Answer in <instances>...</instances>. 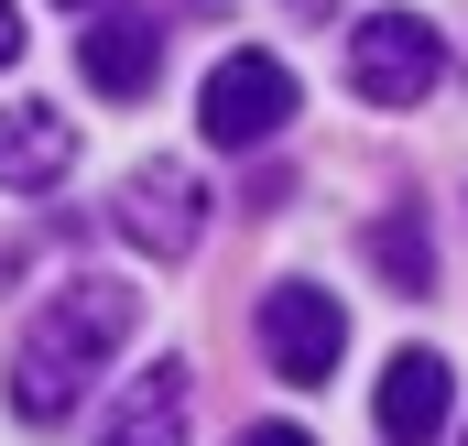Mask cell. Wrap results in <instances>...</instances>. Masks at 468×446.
<instances>
[{
	"mask_svg": "<svg viewBox=\"0 0 468 446\" xmlns=\"http://www.w3.org/2000/svg\"><path fill=\"white\" fill-rule=\"evenodd\" d=\"M131 327H142V294H131V283H110V272L55 283V294L33 305L22 348H11V414H22V425H66L77 392L120 359V337H131Z\"/></svg>",
	"mask_w": 468,
	"mask_h": 446,
	"instance_id": "6da1fadb",
	"label": "cell"
},
{
	"mask_svg": "<svg viewBox=\"0 0 468 446\" xmlns=\"http://www.w3.org/2000/svg\"><path fill=\"white\" fill-rule=\"evenodd\" d=\"M294 110H305V88H294V66H283V55H261V44L218 55V66H207V88H197V131H207L218 153H261Z\"/></svg>",
	"mask_w": 468,
	"mask_h": 446,
	"instance_id": "7a4b0ae2",
	"label": "cell"
},
{
	"mask_svg": "<svg viewBox=\"0 0 468 446\" xmlns=\"http://www.w3.org/2000/svg\"><path fill=\"white\" fill-rule=\"evenodd\" d=\"M436 77H447V44H436L425 11H370V22L349 33V88L370 99V110H425Z\"/></svg>",
	"mask_w": 468,
	"mask_h": 446,
	"instance_id": "3957f363",
	"label": "cell"
},
{
	"mask_svg": "<svg viewBox=\"0 0 468 446\" xmlns=\"http://www.w3.org/2000/svg\"><path fill=\"white\" fill-rule=\"evenodd\" d=\"M338 348H349V316H338L327 283H272V294H261V359H272V381L316 392V381L338 370Z\"/></svg>",
	"mask_w": 468,
	"mask_h": 446,
	"instance_id": "277c9868",
	"label": "cell"
},
{
	"mask_svg": "<svg viewBox=\"0 0 468 446\" xmlns=\"http://www.w3.org/2000/svg\"><path fill=\"white\" fill-rule=\"evenodd\" d=\"M120 239L131 250H153V261H186L197 250V228H207V186L186 175V164H131V186H120Z\"/></svg>",
	"mask_w": 468,
	"mask_h": 446,
	"instance_id": "5b68a950",
	"label": "cell"
},
{
	"mask_svg": "<svg viewBox=\"0 0 468 446\" xmlns=\"http://www.w3.org/2000/svg\"><path fill=\"white\" fill-rule=\"evenodd\" d=\"M447 359L436 348H392L381 359V403H370V425H381V446H436L447 436Z\"/></svg>",
	"mask_w": 468,
	"mask_h": 446,
	"instance_id": "8992f818",
	"label": "cell"
},
{
	"mask_svg": "<svg viewBox=\"0 0 468 446\" xmlns=\"http://www.w3.org/2000/svg\"><path fill=\"white\" fill-rule=\"evenodd\" d=\"M186 414H197V370H186V359H153V370L120 381L99 446H186Z\"/></svg>",
	"mask_w": 468,
	"mask_h": 446,
	"instance_id": "52a82bcc",
	"label": "cell"
},
{
	"mask_svg": "<svg viewBox=\"0 0 468 446\" xmlns=\"http://www.w3.org/2000/svg\"><path fill=\"white\" fill-rule=\"evenodd\" d=\"M77 66H88L99 99H142V88L164 77V22H153V11H99L88 44H77Z\"/></svg>",
	"mask_w": 468,
	"mask_h": 446,
	"instance_id": "ba28073f",
	"label": "cell"
},
{
	"mask_svg": "<svg viewBox=\"0 0 468 446\" xmlns=\"http://www.w3.org/2000/svg\"><path fill=\"white\" fill-rule=\"evenodd\" d=\"M66 164H77V131L66 110H0V196H44V186H66Z\"/></svg>",
	"mask_w": 468,
	"mask_h": 446,
	"instance_id": "9c48e42d",
	"label": "cell"
},
{
	"mask_svg": "<svg viewBox=\"0 0 468 446\" xmlns=\"http://www.w3.org/2000/svg\"><path fill=\"white\" fill-rule=\"evenodd\" d=\"M370 261H381V283H392V294H436V239H425V207L370 218Z\"/></svg>",
	"mask_w": 468,
	"mask_h": 446,
	"instance_id": "30bf717a",
	"label": "cell"
},
{
	"mask_svg": "<svg viewBox=\"0 0 468 446\" xmlns=\"http://www.w3.org/2000/svg\"><path fill=\"white\" fill-rule=\"evenodd\" d=\"M239 446H316V436H305V425H250Z\"/></svg>",
	"mask_w": 468,
	"mask_h": 446,
	"instance_id": "8fae6325",
	"label": "cell"
},
{
	"mask_svg": "<svg viewBox=\"0 0 468 446\" xmlns=\"http://www.w3.org/2000/svg\"><path fill=\"white\" fill-rule=\"evenodd\" d=\"M11 55H22V11L0 0V66H11Z\"/></svg>",
	"mask_w": 468,
	"mask_h": 446,
	"instance_id": "7c38bea8",
	"label": "cell"
},
{
	"mask_svg": "<svg viewBox=\"0 0 468 446\" xmlns=\"http://www.w3.org/2000/svg\"><path fill=\"white\" fill-rule=\"evenodd\" d=\"M305 11H327V0H305Z\"/></svg>",
	"mask_w": 468,
	"mask_h": 446,
	"instance_id": "4fadbf2b",
	"label": "cell"
},
{
	"mask_svg": "<svg viewBox=\"0 0 468 446\" xmlns=\"http://www.w3.org/2000/svg\"><path fill=\"white\" fill-rule=\"evenodd\" d=\"M66 11H77V0H66Z\"/></svg>",
	"mask_w": 468,
	"mask_h": 446,
	"instance_id": "5bb4252c",
	"label": "cell"
}]
</instances>
